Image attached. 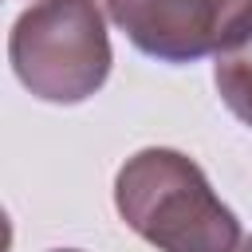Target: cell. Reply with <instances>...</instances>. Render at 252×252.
<instances>
[{"label":"cell","instance_id":"cell-3","mask_svg":"<svg viewBox=\"0 0 252 252\" xmlns=\"http://www.w3.org/2000/svg\"><path fill=\"white\" fill-rule=\"evenodd\" d=\"M106 16L158 63H197L252 32V0H106Z\"/></svg>","mask_w":252,"mask_h":252},{"label":"cell","instance_id":"cell-1","mask_svg":"<svg viewBox=\"0 0 252 252\" xmlns=\"http://www.w3.org/2000/svg\"><path fill=\"white\" fill-rule=\"evenodd\" d=\"M114 209L158 252H240V220L205 169L169 146H146L114 173Z\"/></svg>","mask_w":252,"mask_h":252},{"label":"cell","instance_id":"cell-4","mask_svg":"<svg viewBox=\"0 0 252 252\" xmlns=\"http://www.w3.org/2000/svg\"><path fill=\"white\" fill-rule=\"evenodd\" d=\"M213 59H217L213 63V83H217L220 102L232 110V118L252 126V32H244L236 43H228Z\"/></svg>","mask_w":252,"mask_h":252},{"label":"cell","instance_id":"cell-6","mask_svg":"<svg viewBox=\"0 0 252 252\" xmlns=\"http://www.w3.org/2000/svg\"><path fill=\"white\" fill-rule=\"evenodd\" d=\"M51 252H79V248H51Z\"/></svg>","mask_w":252,"mask_h":252},{"label":"cell","instance_id":"cell-2","mask_svg":"<svg viewBox=\"0 0 252 252\" xmlns=\"http://www.w3.org/2000/svg\"><path fill=\"white\" fill-rule=\"evenodd\" d=\"M8 63L39 102H87L114 63L102 8L94 0H35L8 32Z\"/></svg>","mask_w":252,"mask_h":252},{"label":"cell","instance_id":"cell-5","mask_svg":"<svg viewBox=\"0 0 252 252\" xmlns=\"http://www.w3.org/2000/svg\"><path fill=\"white\" fill-rule=\"evenodd\" d=\"M240 252H252V236H248V240H244V244H240Z\"/></svg>","mask_w":252,"mask_h":252}]
</instances>
